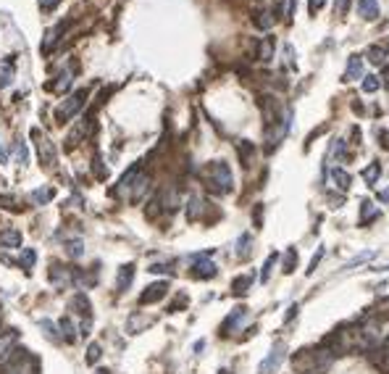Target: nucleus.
<instances>
[{
  "instance_id": "29",
  "label": "nucleus",
  "mask_w": 389,
  "mask_h": 374,
  "mask_svg": "<svg viewBox=\"0 0 389 374\" xmlns=\"http://www.w3.org/2000/svg\"><path fill=\"white\" fill-rule=\"evenodd\" d=\"M34 258H37V253L32 251V248H24V251H21V258H18V263H21V266H24L27 272L34 266Z\"/></svg>"
},
{
  "instance_id": "47",
  "label": "nucleus",
  "mask_w": 389,
  "mask_h": 374,
  "mask_svg": "<svg viewBox=\"0 0 389 374\" xmlns=\"http://www.w3.org/2000/svg\"><path fill=\"white\" fill-rule=\"evenodd\" d=\"M384 87H386V90H389V66H386V69H384Z\"/></svg>"
},
{
  "instance_id": "5",
  "label": "nucleus",
  "mask_w": 389,
  "mask_h": 374,
  "mask_svg": "<svg viewBox=\"0 0 389 374\" xmlns=\"http://www.w3.org/2000/svg\"><path fill=\"white\" fill-rule=\"evenodd\" d=\"M32 137L37 140V156H40V161L48 169H53L55 166V148H53V143L45 135H40V129H32Z\"/></svg>"
},
{
  "instance_id": "3",
  "label": "nucleus",
  "mask_w": 389,
  "mask_h": 374,
  "mask_svg": "<svg viewBox=\"0 0 389 374\" xmlns=\"http://www.w3.org/2000/svg\"><path fill=\"white\" fill-rule=\"evenodd\" d=\"M284 356H287V345L282 343V340H276L273 343V348L268 350V356L261 361V366H258V374H273L279 366H282V361H284Z\"/></svg>"
},
{
  "instance_id": "40",
  "label": "nucleus",
  "mask_w": 389,
  "mask_h": 374,
  "mask_svg": "<svg viewBox=\"0 0 389 374\" xmlns=\"http://www.w3.org/2000/svg\"><path fill=\"white\" fill-rule=\"evenodd\" d=\"M297 311H300V306L292 303V306H289V311H287V316H284V322H292V319L297 316Z\"/></svg>"
},
{
  "instance_id": "9",
  "label": "nucleus",
  "mask_w": 389,
  "mask_h": 374,
  "mask_svg": "<svg viewBox=\"0 0 389 374\" xmlns=\"http://www.w3.org/2000/svg\"><path fill=\"white\" fill-rule=\"evenodd\" d=\"M363 79V58L360 56H350L347 66H345V82H355Z\"/></svg>"
},
{
  "instance_id": "22",
  "label": "nucleus",
  "mask_w": 389,
  "mask_h": 374,
  "mask_svg": "<svg viewBox=\"0 0 389 374\" xmlns=\"http://www.w3.org/2000/svg\"><path fill=\"white\" fill-rule=\"evenodd\" d=\"M13 82V61H0V87H8Z\"/></svg>"
},
{
  "instance_id": "49",
  "label": "nucleus",
  "mask_w": 389,
  "mask_h": 374,
  "mask_svg": "<svg viewBox=\"0 0 389 374\" xmlns=\"http://www.w3.org/2000/svg\"><path fill=\"white\" fill-rule=\"evenodd\" d=\"M98 374H110V371L108 369H98Z\"/></svg>"
},
{
  "instance_id": "30",
  "label": "nucleus",
  "mask_w": 389,
  "mask_h": 374,
  "mask_svg": "<svg viewBox=\"0 0 389 374\" xmlns=\"http://www.w3.org/2000/svg\"><path fill=\"white\" fill-rule=\"evenodd\" d=\"M40 327L45 329V337H48V340H53V343H58V340H61V335L55 332V324H53L50 319H42V322H40Z\"/></svg>"
},
{
  "instance_id": "43",
  "label": "nucleus",
  "mask_w": 389,
  "mask_h": 374,
  "mask_svg": "<svg viewBox=\"0 0 389 374\" xmlns=\"http://www.w3.org/2000/svg\"><path fill=\"white\" fill-rule=\"evenodd\" d=\"M68 256H74V258L82 256V245H79V243H71V245H68Z\"/></svg>"
},
{
  "instance_id": "21",
  "label": "nucleus",
  "mask_w": 389,
  "mask_h": 374,
  "mask_svg": "<svg viewBox=\"0 0 389 374\" xmlns=\"http://www.w3.org/2000/svg\"><path fill=\"white\" fill-rule=\"evenodd\" d=\"M365 56H368V61H371L374 66H381L384 58H386V48H384V45H368Z\"/></svg>"
},
{
  "instance_id": "15",
  "label": "nucleus",
  "mask_w": 389,
  "mask_h": 374,
  "mask_svg": "<svg viewBox=\"0 0 389 374\" xmlns=\"http://www.w3.org/2000/svg\"><path fill=\"white\" fill-rule=\"evenodd\" d=\"M379 256V251H363V253H358L355 258H350L345 266H342V272H350V269H355V266H360V263H365V261H374Z\"/></svg>"
},
{
  "instance_id": "19",
  "label": "nucleus",
  "mask_w": 389,
  "mask_h": 374,
  "mask_svg": "<svg viewBox=\"0 0 389 374\" xmlns=\"http://www.w3.org/2000/svg\"><path fill=\"white\" fill-rule=\"evenodd\" d=\"M379 174H381V164L379 161H374V164H368V166H365L363 169V180H365V185H376L379 182Z\"/></svg>"
},
{
  "instance_id": "4",
  "label": "nucleus",
  "mask_w": 389,
  "mask_h": 374,
  "mask_svg": "<svg viewBox=\"0 0 389 374\" xmlns=\"http://www.w3.org/2000/svg\"><path fill=\"white\" fill-rule=\"evenodd\" d=\"M13 359L6 366V374H37V361L27 353V350H13Z\"/></svg>"
},
{
  "instance_id": "7",
  "label": "nucleus",
  "mask_w": 389,
  "mask_h": 374,
  "mask_svg": "<svg viewBox=\"0 0 389 374\" xmlns=\"http://www.w3.org/2000/svg\"><path fill=\"white\" fill-rule=\"evenodd\" d=\"M166 293H169V282H153L150 288H145V293L140 295V303L142 306H147V303H158L161 298H166Z\"/></svg>"
},
{
  "instance_id": "26",
  "label": "nucleus",
  "mask_w": 389,
  "mask_h": 374,
  "mask_svg": "<svg viewBox=\"0 0 389 374\" xmlns=\"http://www.w3.org/2000/svg\"><path fill=\"white\" fill-rule=\"evenodd\" d=\"M202 201H200V198H190V203H187V219H190V222H195V219L202 213Z\"/></svg>"
},
{
  "instance_id": "2",
  "label": "nucleus",
  "mask_w": 389,
  "mask_h": 374,
  "mask_svg": "<svg viewBox=\"0 0 389 374\" xmlns=\"http://www.w3.org/2000/svg\"><path fill=\"white\" fill-rule=\"evenodd\" d=\"M84 103H87V90H77L74 95H68V98L55 108V121H58V124H66L71 116H77V114L82 111Z\"/></svg>"
},
{
  "instance_id": "12",
  "label": "nucleus",
  "mask_w": 389,
  "mask_h": 374,
  "mask_svg": "<svg viewBox=\"0 0 389 374\" xmlns=\"http://www.w3.org/2000/svg\"><path fill=\"white\" fill-rule=\"evenodd\" d=\"M0 245H3V248H18L21 245V232L13 229V227L0 229Z\"/></svg>"
},
{
  "instance_id": "8",
  "label": "nucleus",
  "mask_w": 389,
  "mask_h": 374,
  "mask_svg": "<svg viewBox=\"0 0 389 374\" xmlns=\"http://www.w3.org/2000/svg\"><path fill=\"white\" fill-rule=\"evenodd\" d=\"M245 319H247V309H245V306H239V309H234L232 314L224 319V324H221V335H229V332H232L234 327H239Z\"/></svg>"
},
{
  "instance_id": "20",
  "label": "nucleus",
  "mask_w": 389,
  "mask_h": 374,
  "mask_svg": "<svg viewBox=\"0 0 389 374\" xmlns=\"http://www.w3.org/2000/svg\"><path fill=\"white\" fill-rule=\"evenodd\" d=\"M250 245H253V235L242 232V235L237 237V256H239V258H247V256H250Z\"/></svg>"
},
{
  "instance_id": "13",
  "label": "nucleus",
  "mask_w": 389,
  "mask_h": 374,
  "mask_svg": "<svg viewBox=\"0 0 389 374\" xmlns=\"http://www.w3.org/2000/svg\"><path fill=\"white\" fill-rule=\"evenodd\" d=\"M132 279H134V263H126V266H121L119 269V279H116V290L119 293H124L129 284H132Z\"/></svg>"
},
{
  "instance_id": "17",
  "label": "nucleus",
  "mask_w": 389,
  "mask_h": 374,
  "mask_svg": "<svg viewBox=\"0 0 389 374\" xmlns=\"http://www.w3.org/2000/svg\"><path fill=\"white\" fill-rule=\"evenodd\" d=\"M253 279H255V274H242V277H237V279L232 282V293H234V295H245V293L250 290V284H253Z\"/></svg>"
},
{
  "instance_id": "33",
  "label": "nucleus",
  "mask_w": 389,
  "mask_h": 374,
  "mask_svg": "<svg viewBox=\"0 0 389 374\" xmlns=\"http://www.w3.org/2000/svg\"><path fill=\"white\" fill-rule=\"evenodd\" d=\"M71 77H74V69L68 66V69H66V72L58 77V84H55V87H58V90H66V87L71 84Z\"/></svg>"
},
{
  "instance_id": "46",
  "label": "nucleus",
  "mask_w": 389,
  "mask_h": 374,
  "mask_svg": "<svg viewBox=\"0 0 389 374\" xmlns=\"http://www.w3.org/2000/svg\"><path fill=\"white\" fill-rule=\"evenodd\" d=\"M202 348H205V340H197V343H195V353H200Z\"/></svg>"
},
{
  "instance_id": "42",
  "label": "nucleus",
  "mask_w": 389,
  "mask_h": 374,
  "mask_svg": "<svg viewBox=\"0 0 389 374\" xmlns=\"http://www.w3.org/2000/svg\"><path fill=\"white\" fill-rule=\"evenodd\" d=\"M147 272H153V274H163V272H169V266H166V263H153Z\"/></svg>"
},
{
  "instance_id": "10",
  "label": "nucleus",
  "mask_w": 389,
  "mask_h": 374,
  "mask_svg": "<svg viewBox=\"0 0 389 374\" xmlns=\"http://www.w3.org/2000/svg\"><path fill=\"white\" fill-rule=\"evenodd\" d=\"M379 13H381V8L376 0H358V16H363L365 21H376Z\"/></svg>"
},
{
  "instance_id": "18",
  "label": "nucleus",
  "mask_w": 389,
  "mask_h": 374,
  "mask_svg": "<svg viewBox=\"0 0 389 374\" xmlns=\"http://www.w3.org/2000/svg\"><path fill=\"white\" fill-rule=\"evenodd\" d=\"M13 345H16V332L11 329L8 335L0 337V361H6V359H8V353L13 350Z\"/></svg>"
},
{
  "instance_id": "39",
  "label": "nucleus",
  "mask_w": 389,
  "mask_h": 374,
  "mask_svg": "<svg viewBox=\"0 0 389 374\" xmlns=\"http://www.w3.org/2000/svg\"><path fill=\"white\" fill-rule=\"evenodd\" d=\"M376 135H379V140H381L379 145H381V148H389V135H386V129H376Z\"/></svg>"
},
{
  "instance_id": "6",
  "label": "nucleus",
  "mask_w": 389,
  "mask_h": 374,
  "mask_svg": "<svg viewBox=\"0 0 389 374\" xmlns=\"http://www.w3.org/2000/svg\"><path fill=\"white\" fill-rule=\"evenodd\" d=\"M190 261H192V277L195 279H211V277H216V263L211 258H192L190 256Z\"/></svg>"
},
{
  "instance_id": "32",
  "label": "nucleus",
  "mask_w": 389,
  "mask_h": 374,
  "mask_svg": "<svg viewBox=\"0 0 389 374\" xmlns=\"http://www.w3.org/2000/svg\"><path fill=\"white\" fill-rule=\"evenodd\" d=\"M100 361V345L98 343H89L87 348V364H98Z\"/></svg>"
},
{
  "instance_id": "35",
  "label": "nucleus",
  "mask_w": 389,
  "mask_h": 374,
  "mask_svg": "<svg viewBox=\"0 0 389 374\" xmlns=\"http://www.w3.org/2000/svg\"><path fill=\"white\" fill-rule=\"evenodd\" d=\"M16 158H18L21 164H27V161H29V153H27V145H24V143H21V140L16 143Z\"/></svg>"
},
{
  "instance_id": "11",
  "label": "nucleus",
  "mask_w": 389,
  "mask_h": 374,
  "mask_svg": "<svg viewBox=\"0 0 389 374\" xmlns=\"http://www.w3.org/2000/svg\"><path fill=\"white\" fill-rule=\"evenodd\" d=\"M376 219H379V208H376V203L365 198V201L360 203V227H365L368 222H376Z\"/></svg>"
},
{
  "instance_id": "37",
  "label": "nucleus",
  "mask_w": 389,
  "mask_h": 374,
  "mask_svg": "<svg viewBox=\"0 0 389 374\" xmlns=\"http://www.w3.org/2000/svg\"><path fill=\"white\" fill-rule=\"evenodd\" d=\"M326 6V0H308V8H310V13H318Z\"/></svg>"
},
{
  "instance_id": "41",
  "label": "nucleus",
  "mask_w": 389,
  "mask_h": 374,
  "mask_svg": "<svg viewBox=\"0 0 389 374\" xmlns=\"http://www.w3.org/2000/svg\"><path fill=\"white\" fill-rule=\"evenodd\" d=\"M55 6H58V0H40V8L42 11H53Z\"/></svg>"
},
{
  "instance_id": "1",
  "label": "nucleus",
  "mask_w": 389,
  "mask_h": 374,
  "mask_svg": "<svg viewBox=\"0 0 389 374\" xmlns=\"http://www.w3.org/2000/svg\"><path fill=\"white\" fill-rule=\"evenodd\" d=\"M202 180H205V185H208V190H213L218 195L232 192V187H234V174H232V169H229L226 161H211L208 166H205V171H202Z\"/></svg>"
},
{
  "instance_id": "38",
  "label": "nucleus",
  "mask_w": 389,
  "mask_h": 374,
  "mask_svg": "<svg viewBox=\"0 0 389 374\" xmlns=\"http://www.w3.org/2000/svg\"><path fill=\"white\" fill-rule=\"evenodd\" d=\"M347 8H350V0H337V13H339V16H345Z\"/></svg>"
},
{
  "instance_id": "14",
  "label": "nucleus",
  "mask_w": 389,
  "mask_h": 374,
  "mask_svg": "<svg viewBox=\"0 0 389 374\" xmlns=\"http://www.w3.org/2000/svg\"><path fill=\"white\" fill-rule=\"evenodd\" d=\"M58 329H61V340H66V343H74V340H77L79 329L74 327V322L68 319V316H63V319L58 322Z\"/></svg>"
},
{
  "instance_id": "25",
  "label": "nucleus",
  "mask_w": 389,
  "mask_h": 374,
  "mask_svg": "<svg viewBox=\"0 0 389 374\" xmlns=\"http://www.w3.org/2000/svg\"><path fill=\"white\" fill-rule=\"evenodd\" d=\"M53 187H37L34 192H32V201L40 206V203H48V201H53Z\"/></svg>"
},
{
  "instance_id": "24",
  "label": "nucleus",
  "mask_w": 389,
  "mask_h": 374,
  "mask_svg": "<svg viewBox=\"0 0 389 374\" xmlns=\"http://www.w3.org/2000/svg\"><path fill=\"white\" fill-rule=\"evenodd\" d=\"M258 58H261L263 63H268V61L273 58V37H263L261 50H258Z\"/></svg>"
},
{
  "instance_id": "16",
  "label": "nucleus",
  "mask_w": 389,
  "mask_h": 374,
  "mask_svg": "<svg viewBox=\"0 0 389 374\" xmlns=\"http://www.w3.org/2000/svg\"><path fill=\"white\" fill-rule=\"evenodd\" d=\"M331 177H334V182H337V187H339L342 192H347V190H350V185H353V177H350V174H347L345 169H342V166H337V169L331 171Z\"/></svg>"
},
{
  "instance_id": "48",
  "label": "nucleus",
  "mask_w": 389,
  "mask_h": 374,
  "mask_svg": "<svg viewBox=\"0 0 389 374\" xmlns=\"http://www.w3.org/2000/svg\"><path fill=\"white\" fill-rule=\"evenodd\" d=\"M374 272H389V263H384V266H376Z\"/></svg>"
},
{
  "instance_id": "31",
  "label": "nucleus",
  "mask_w": 389,
  "mask_h": 374,
  "mask_svg": "<svg viewBox=\"0 0 389 374\" xmlns=\"http://www.w3.org/2000/svg\"><path fill=\"white\" fill-rule=\"evenodd\" d=\"M326 256V248H318L316 253H313V258H310V263H308V269H305V274H313L316 269H318V263H321V258Z\"/></svg>"
},
{
  "instance_id": "28",
  "label": "nucleus",
  "mask_w": 389,
  "mask_h": 374,
  "mask_svg": "<svg viewBox=\"0 0 389 374\" xmlns=\"http://www.w3.org/2000/svg\"><path fill=\"white\" fill-rule=\"evenodd\" d=\"M279 261V253H268V258H266V263H263V272H261V282H268V277H271V269H273V263Z\"/></svg>"
},
{
  "instance_id": "36",
  "label": "nucleus",
  "mask_w": 389,
  "mask_h": 374,
  "mask_svg": "<svg viewBox=\"0 0 389 374\" xmlns=\"http://www.w3.org/2000/svg\"><path fill=\"white\" fill-rule=\"evenodd\" d=\"M255 24H258L261 29H268V27L273 24V19H268V13L263 11V13H258V19H255Z\"/></svg>"
},
{
  "instance_id": "34",
  "label": "nucleus",
  "mask_w": 389,
  "mask_h": 374,
  "mask_svg": "<svg viewBox=\"0 0 389 374\" xmlns=\"http://www.w3.org/2000/svg\"><path fill=\"white\" fill-rule=\"evenodd\" d=\"M237 148H239V158H242V161H250V156H253V143L242 140Z\"/></svg>"
},
{
  "instance_id": "45",
  "label": "nucleus",
  "mask_w": 389,
  "mask_h": 374,
  "mask_svg": "<svg viewBox=\"0 0 389 374\" xmlns=\"http://www.w3.org/2000/svg\"><path fill=\"white\" fill-rule=\"evenodd\" d=\"M379 201H381V203H389V187H384V190L379 192Z\"/></svg>"
},
{
  "instance_id": "44",
  "label": "nucleus",
  "mask_w": 389,
  "mask_h": 374,
  "mask_svg": "<svg viewBox=\"0 0 389 374\" xmlns=\"http://www.w3.org/2000/svg\"><path fill=\"white\" fill-rule=\"evenodd\" d=\"M8 161V150H6V145L0 143V164H6Z\"/></svg>"
},
{
  "instance_id": "27",
  "label": "nucleus",
  "mask_w": 389,
  "mask_h": 374,
  "mask_svg": "<svg viewBox=\"0 0 389 374\" xmlns=\"http://www.w3.org/2000/svg\"><path fill=\"white\" fill-rule=\"evenodd\" d=\"M360 87H363V93H376L379 87H381V82H379V77L376 74H368V77H363V82H360Z\"/></svg>"
},
{
  "instance_id": "23",
  "label": "nucleus",
  "mask_w": 389,
  "mask_h": 374,
  "mask_svg": "<svg viewBox=\"0 0 389 374\" xmlns=\"http://www.w3.org/2000/svg\"><path fill=\"white\" fill-rule=\"evenodd\" d=\"M294 269H297V251H294V248H287L284 261H282V272H284V274H292Z\"/></svg>"
}]
</instances>
